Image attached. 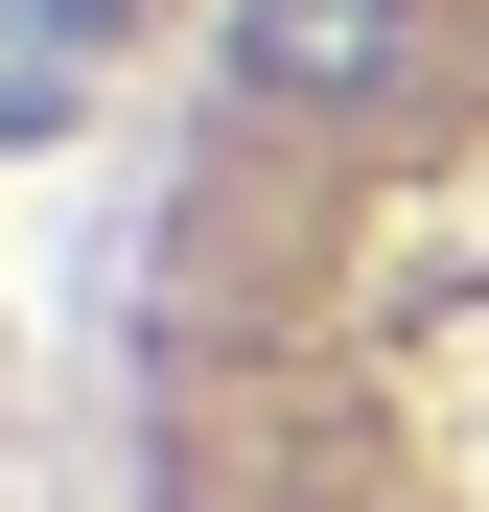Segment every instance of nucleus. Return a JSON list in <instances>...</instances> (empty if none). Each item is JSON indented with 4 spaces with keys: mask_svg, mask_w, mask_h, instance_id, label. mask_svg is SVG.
<instances>
[{
    "mask_svg": "<svg viewBox=\"0 0 489 512\" xmlns=\"http://www.w3.org/2000/svg\"><path fill=\"white\" fill-rule=\"evenodd\" d=\"M163 512H489V0H257L140 256Z\"/></svg>",
    "mask_w": 489,
    "mask_h": 512,
    "instance_id": "1",
    "label": "nucleus"
}]
</instances>
